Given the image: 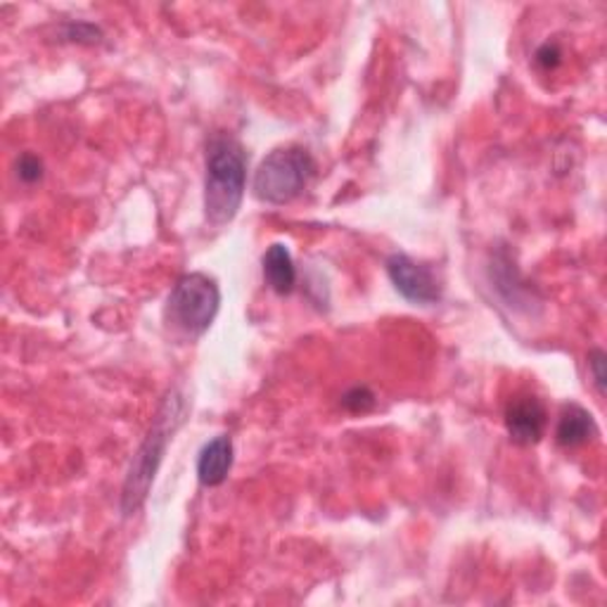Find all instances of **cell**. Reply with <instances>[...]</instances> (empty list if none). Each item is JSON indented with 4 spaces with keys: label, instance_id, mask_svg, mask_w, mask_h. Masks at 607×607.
<instances>
[{
    "label": "cell",
    "instance_id": "cell-2",
    "mask_svg": "<svg viewBox=\"0 0 607 607\" xmlns=\"http://www.w3.org/2000/svg\"><path fill=\"white\" fill-rule=\"evenodd\" d=\"M185 411H187L185 399L181 392H177V389L169 392L167 399L161 401V406L155 415L153 429L147 432L138 453L133 456V463L129 468V475L124 482V491H121V512H124L126 518L141 510L147 494H150L155 475L161 461H165V453L173 432H177L185 421Z\"/></svg>",
    "mask_w": 607,
    "mask_h": 607
},
{
    "label": "cell",
    "instance_id": "cell-6",
    "mask_svg": "<svg viewBox=\"0 0 607 607\" xmlns=\"http://www.w3.org/2000/svg\"><path fill=\"white\" fill-rule=\"evenodd\" d=\"M548 427V411L544 401L534 394H518L506 406V429L520 447H532L542 441Z\"/></svg>",
    "mask_w": 607,
    "mask_h": 607
},
{
    "label": "cell",
    "instance_id": "cell-1",
    "mask_svg": "<svg viewBox=\"0 0 607 607\" xmlns=\"http://www.w3.org/2000/svg\"><path fill=\"white\" fill-rule=\"evenodd\" d=\"M247 155L238 138L214 133L205 155V216L211 226H226L245 197Z\"/></svg>",
    "mask_w": 607,
    "mask_h": 607
},
{
    "label": "cell",
    "instance_id": "cell-8",
    "mask_svg": "<svg viewBox=\"0 0 607 607\" xmlns=\"http://www.w3.org/2000/svg\"><path fill=\"white\" fill-rule=\"evenodd\" d=\"M596 435V423H593V415L579 406V403H568L562 409L560 421H558V429H556V439L562 449H576L584 447V444Z\"/></svg>",
    "mask_w": 607,
    "mask_h": 607
},
{
    "label": "cell",
    "instance_id": "cell-3",
    "mask_svg": "<svg viewBox=\"0 0 607 607\" xmlns=\"http://www.w3.org/2000/svg\"><path fill=\"white\" fill-rule=\"evenodd\" d=\"M221 306V290L216 280L207 274H187L173 286L167 306L165 320L185 340H197L214 323Z\"/></svg>",
    "mask_w": 607,
    "mask_h": 607
},
{
    "label": "cell",
    "instance_id": "cell-4",
    "mask_svg": "<svg viewBox=\"0 0 607 607\" xmlns=\"http://www.w3.org/2000/svg\"><path fill=\"white\" fill-rule=\"evenodd\" d=\"M316 173V161L304 147H280L262 159L254 173V195L268 205H288L304 193Z\"/></svg>",
    "mask_w": 607,
    "mask_h": 607
},
{
    "label": "cell",
    "instance_id": "cell-13",
    "mask_svg": "<svg viewBox=\"0 0 607 607\" xmlns=\"http://www.w3.org/2000/svg\"><path fill=\"white\" fill-rule=\"evenodd\" d=\"M562 60V52L556 44H544L536 50V64L544 66V70H556Z\"/></svg>",
    "mask_w": 607,
    "mask_h": 607
},
{
    "label": "cell",
    "instance_id": "cell-11",
    "mask_svg": "<svg viewBox=\"0 0 607 607\" xmlns=\"http://www.w3.org/2000/svg\"><path fill=\"white\" fill-rule=\"evenodd\" d=\"M17 177L24 181V183H36L40 181V177H44V161H40L36 155L32 153H26L17 159Z\"/></svg>",
    "mask_w": 607,
    "mask_h": 607
},
{
    "label": "cell",
    "instance_id": "cell-7",
    "mask_svg": "<svg viewBox=\"0 0 607 607\" xmlns=\"http://www.w3.org/2000/svg\"><path fill=\"white\" fill-rule=\"evenodd\" d=\"M233 456H235L233 439L228 435L207 441L197 458L199 484H205V487H219V484H223L228 472L233 468Z\"/></svg>",
    "mask_w": 607,
    "mask_h": 607
},
{
    "label": "cell",
    "instance_id": "cell-12",
    "mask_svg": "<svg viewBox=\"0 0 607 607\" xmlns=\"http://www.w3.org/2000/svg\"><path fill=\"white\" fill-rule=\"evenodd\" d=\"M588 368L593 373V383L598 387V394H605V383H607V375H605V352L600 349H593L588 354Z\"/></svg>",
    "mask_w": 607,
    "mask_h": 607
},
{
    "label": "cell",
    "instance_id": "cell-9",
    "mask_svg": "<svg viewBox=\"0 0 607 607\" xmlns=\"http://www.w3.org/2000/svg\"><path fill=\"white\" fill-rule=\"evenodd\" d=\"M264 278L268 282V288L278 294H290L296 286V268L292 262L290 250L276 242L266 250L264 254Z\"/></svg>",
    "mask_w": 607,
    "mask_h": 607
},
{
    "label": "cell",
    "instance_id": "cell-5",
    "mask_svg": "<svg viewBox=\"0 0 607 607\" xmlns=\"http://www.w3.org/2000/svg\"><path fill=\"white\" fill-rule=\"evenodd\" d=\"M387 276L397 292L413 304H435L441 300V286L427 266L417 264L406 254H392L387 259Z\"/></svg>",
    "mask_w": 607,
    "mask_h": 607
},
{
    "label": "cell",
    "instance_id": "cell-10",
    "mask_svg": "<svg viewBox=\"0 0 607 607\" xmlns=\"http://www.w3.org/2000/svg\"><path fill=\"white\" fill-rule=\"evenodd\" d=\"M342 406L352 413H368L375 406V394L368 387H354L342 397Z\"/></svg>",
    "mask_w": 607,
    "mask_h": 607
}]
</instances>
